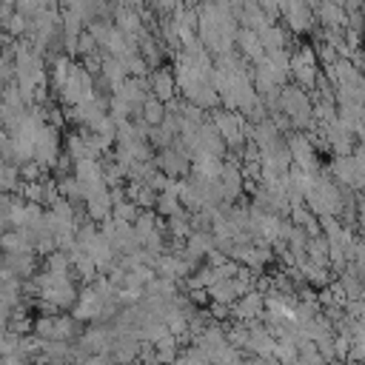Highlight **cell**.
<instances>
[{
	"mask_svg": "<svg viewBox=\"0 0 365 365\" xmlns=\"http://www.w3.org/2000/svg\"><path fill=\"white\" fill-rule=\"evenodd\" d=\"M279 108L291 117V125L297 131H314L317 128V120H314V97L308 94L305 86L299 83H285L282 86V94H279Z\"/></svg>",
	"mask_w": 365,
	"mask_h": 365,
	"instance_id": "obj_1",
	"label": "cell"
},
{
	"mask_svg": "<svg viewBox=\"0 0 365 365\" xmlns=\"http://www.w3.org/2000/svg\"><path fill=\"white\" fill-rule=\"evenodd\" d=\"M331 174V180L342 188H354V191H365V165L359 163L356 154H334V160L325 168Z\"/></svg>",
	"mask_w": 365,
	"mask_h": 365,
	"instance_id": "obj_2",
	"label": "cell"
},
{
	"mask_svg": "<svg viewBox=\"0 0 365 365\" xmlns=\"http://www.w3.org/2000/svg\"><path fill=\"white\" fill-rule=\"evenodd\" d=\"M319 74H322V63H319V57H317L314 43H311V46H297V48L291 51V80L299 83V86H305V88L311 91V88L317 86Z\"/></svg>",
	"mask_w": 365,
	"mask_h": 365,
	"instance_id": "obj_3",
	"label": "cell"
},
{
	"mask_svg": "<svg viewBox=\"0 0 365 365\" xmlns=\"http://www.w3.org/2000/svg\"><path fill=\"white\" fill-rule=\"evenodd\" d=\"M288 140V148H291V157H294V165L308 171V174H317L322 171V163H319V154H317V143L311 140L308 131H288L285 134Z\"/></svg>",
	"mask_w": 365,
	"mask_h": 365,
	"instance_id": "obj_4",
	"label": "cell"
},
{
	"mask_svg": "<svg viewBox=\"0 0 365 365\" xmlns=\"http://www.w3.org/2000/svg\"><path fill=\"white\" fill-rule=\"evenodd\" d=\"M63 154V137H60V128L51 125V123H43L37 137H34V160L43 163L46 168H54L57 160Z\"/></svg>",
	"mask_w": 365,
	"mask_h": 365,
	"instance_id": "obj_5",
	"label": "cell"
},
{
	"mask_svg": "<svg viewBox=\"0 0 365 365\" xmlns=\"http://www.w3.org/2000/svg\"><path fill=\"white\" fill-rule=\"evenodd\" d=\"M262 314H265V291H259V288L242 294L231 305V317L240 322H257V319H262Z\"/></svg>",
	"mask_w": 365,
	"mask_h": 365,
	"instance_id": "obj_6",
	"label": "cell"
},
{
	"mask_svg": "<svg viewBox=\"0 0 365 365\" xmlns=\"http://www.w3.org/2000/svg\"><path fill=\"white\" fill-rule=\"evenodd\" d=\"M157 165L160 171H165L168 177H188L191 174V157L185 151H180L177 145H165V148H157Z\"/></svg>",
	"mask_w": 365,
	"mask_h": 365,
	"instance_id": "obj_7",
	"label": "cell"
},
{
	"mask_svg": "<svg viewBox=\"0 0 365 365\" xmlns=\"http://www.w3.org/2000/svg\"><path fill=\"white\" fill-rule=\"evenodd\" d=\"M220 191H222V200L225 202H237L245 191V174L240 168V163L228 160L222 165V174H220Z\"/></svg>",
	"mask_w": 365,
	"mask_h": 365,
	"instance_id": "obj_8",
	"label": "cell"
},
{
	"mask_svg": "<svg viewBox=\"0 0 365 365\" xmlns=\"http://www.w3.org/2000/svg\"><path fill=\"white\" fill-rule=\"evenodd\" d=\"M148 86H151V94L160 97L163 103H168V100H174V97L180 94L177 74H174V68H165V66L151 68V74H148Z\"/></svg>",
	"mask_w": 365,
	"mask_h": 365,
	"instance_id": "obj_9",
	"label": "cell"
},
{
	"mask_svg": "<svg viewBox=\"0 0 365 365\" xmlns=\"http://www.w3.org/2000/svg\"><path fill=\"white\" fill-rule=\"evenodd\" d=\"M237 51H240L248 63L262 60V57H265V46H262V40H259V31H257V29L242 26V29H240V34H237Z\"/></svg>",
	"mask_w": 365,
	"mask_h": 365,
	"instance_id": "obj_10",
	"label": "cell"
},
{
	"mask_svg": "<svg viewBox=\"0 0 365 365\" xmlns=\"http://www.w3.org/2000/svg\"><path fill=\"white\" fill-rule=\"evenodd\" d=\"M291 29L288 26H282V23H268L262 31H259V40H262V46H265V51H277V48H288L291 46Z\"/></svg>",
	"mask_w": 365,
	"mask_h": 365,
	"instance_id": "obj_11",
	"label": "cell"
},
{
	"mask_svg": "<svg viewBox=\"0 0 365 365\" xmlns=\"http://www.w3.org/2000/svg\"><path fill=\"white\" fill-rule=\"evenodd\" d=\"M86 214H88V220H94V222H103L106 217H111V214H114L111 188H106V191L88 197V200H86Z\"/></svg>",
	"mask_w": 365,
	"mask_h": 365,
	"instance_id": "obj_12",
	"label": "cell"
},
{
	"mask_svg": "<svg viewBox=\"0 0 365 365\" xmlns=\"http://www.w3.org/2000/svg\"><path fill=\"white\" fill-rule=\"evenodd\" d=\"M222 165H225V160L220 154H194L191 174H197V177H220Z\"/></svg>",
	"mask_w": 365,
	"mask_h": 365,
	"instance_id": "obj_13",
	"label": "cell"
},
{
	"mask_svg": "<svg viewBox=\"0 0 365 365\" xmlns=\"http://www.w3.org/2000/svg\"><path fill=\"white\" fill-rule=\"evenodd\" d=\"M3 265L11 268V271H14L17 277H23V279H29V277H34V274L40 271V265H37V254H6Z\"/></svg>",
	"mask_w": 365,
	"mask_h": 365,
	"instance_id": "obj_14",
	"label": "cell"
},
{
	"mask_svg": "<svg viewBox=\"0 0 365 365\" xmlns=\"http://www.w3.org/2000/svg\"><path fill=\"white\" fill-rule=\"evenodd\" d=\"M240 23L248 26V29L262 31V29H265L268 23H274V20L268 17V11H265L257 0H245V6H242V11H240Z\"/></svg>",
	"mask_w": 365,
	"mask_h": 365,
	"instance_id": "obj_15",
	"label": "cell"
},
{
	"mask_svg": "<svg viewBox=\"0 0 365 365\" xmlns=\"http://www.w3.org/2000/svg\"><path fill=\"white\" fill-rule=\"evenodd\" d=\"M66 154H68L74 163L83 160V157H94V154H91V145H88V137H86V128L66 134Z\"/></svg>",
	"mask_w": 365,
	"mask_h": 365,
	"instance_id": "obj_16",
	"label": "cell"
},
{
	"mask_svg": "<svg viewBox=\"0 0 365 365\" xmlns=\"http://www.w3.org/2000/svg\"><path fill=\"white\" fill-rule=\"evenodd\" d=\"M140 117H143L145 123H151V125H160V123L165 120V103H163L160 97L148 94V97H145V103H143V111H140Z\"/></svg>",
	"mask_w": 365,
	"mask_h": 365,
	"instance_id": "obj_17",
	"label": "cell"
},
{
	"mask_svg": "<svg viewBox=\"0 0 365 365\" xmlns=\"http://www.w3.org/2000/svg\"><path fill=\"white\" fill-rule=\"evenodd\" d=\"M140 211H143V205H140L137 200H131V197L114 205V217H120V220H128V222H134V220L140 217Z\"/></svg>",
	"mask_w": 365,
	"mask_h": 365,
	"instance_id": "obj_18",
	"label": "cell"
},
{
	"mask_svg": "<svg viewBox=\"0 0 365 365\" xmlns=\"http://www.w3.org/2000/svg\"><path fill=\"white\" fill-rule=\"evenodd\" d=\"M180 3H182V0H148V9H151V14L165 17V14H171Z\"/></svg>",
	"mask_w": 365,
	"mask_h": 365,
	"instance_id": "obj_19",
	"label": "cell"
},
{
	"mask_svg": "<svg viewBox=\"0 0 365 365\" xmlns=\"http://www.w3.org/2000/svg\"><path fill=\"white\" fill-rule=\"evenodd\" d=\"M265 11H268V17L271 20H277V17H282V0H257Z\"/></svg>",
	"mask_w": 365,
	"mask_h": 365,
	"instance_id": "obj_20",
	"label": "cell"
},
{
	"mask_svg": "<svg viewBox=\"0 0 365 365\" xmlns=\"http://www.w3.org/2000/svg\"><path fill=\"white\" fill-rule=\"evenodd\" d=\"M351 60H354V63L362 68V74H365V46H362V48H356V51L351 54Z\"/></svg>",
	"mask_w": 365,
	"mask_h": 365,
	"instance_id": "obj_21",
	"label": "cell"
},
{
	"mask_svg": "<svg viewBox=\"0 0 365 365\" xmlns=\"http://www.w3.org/2000/svg\"><path fill=\"white\" fill-rule=\"evenodd\" d=\"M356 234L365 240V214H356Z\"/></svg>",
	"mask_w": 365,
	"mask_h": 365,
	"instance_id": "obj_22",
	"label": "cell"
},
{
	"mask_svg": "<svg viewBox=\"0 0 365 365\" xmlns=\"http://www.w3.org/2000/svg\"><path fill=\"white\" fill-rule=\"evenodd\" d=\"M123 3H128V6H137V9H143V6H148V0H123Z\"/></svg>",
	"mask_w": 365,
	"mask_h": 365,
	"instance_id": "obj_23",
	"label": "cell"
}]
</instances>
